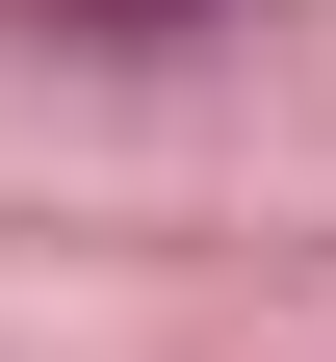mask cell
<instances>
[{
	"label": "cell",
	"instance_id": "6da1fadb",
	"mask_svg": "<svg viewBox=\"0 0 336 362\" xmlns=\"http://www.w3.org/2000/svg\"><path fill=\"white\" fill-rule=\"evenodd\" d=\"M52 26H129V52H156V26H207V0H52Z\"/></svg>",
	"mask_w": 336,
	"mask_h": 362
}]
</instances>
